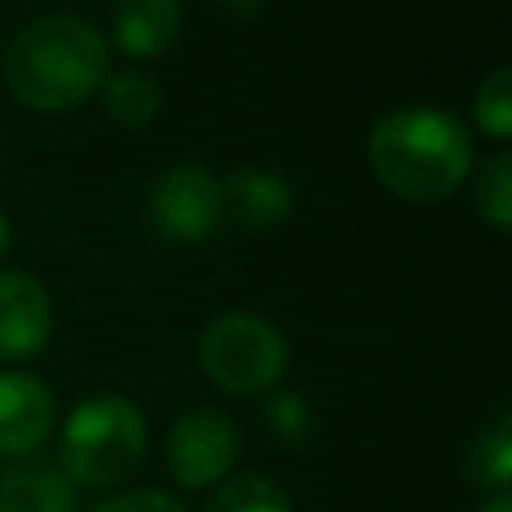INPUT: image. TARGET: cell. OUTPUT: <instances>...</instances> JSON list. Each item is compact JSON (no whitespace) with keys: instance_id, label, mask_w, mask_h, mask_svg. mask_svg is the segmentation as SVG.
<instances>
[{"instance_id":"6da1fadb","label":"cell","mask_w":512,"mask_h":512,"mask_svg":"<svg viewBox=\"0 0 512 512\" xmlns=\"http://www.w3.org/2000/svg\"><path fill=\"white\" fill-rule=\"evenodd\" d=\"M4 84L32 112H68L108 80V44L76 12L24 24L4 48Z\"/></svg>"},{"instance_id":"7a4b0ae2","label":"cell","mask_w":512,"mask_h":512,"mask_svg":"<svg viewBox=\"0 0 512 512\" xmlns=\"http://www.w3.org/2000/svg\"><path fill=\"white\" fill-rule=\"evenodd\" d=\"M368 168L392 196L436 204L468 180L472 136L444 108H396L372 124Z\"/></svg>"},{"instance_id":"3957f363","label":"cell","mask_w":512,"mask_h":512,"mask_svg":"<svg viewBox=\"0 0 512 512\" xmlns=\"http://www.w3.org/2000/svg\"><path fill=\"white\" fill-rule=\"evenodd\" d=\"M148 456V424L128 396L100 392L72 408L60 436V468L72 484L112 488L124 484Z\"/></svg>"},{"instance_id":"277c9868","label":"cell","mask_w":512,"mask_h":512,"mask_svg":"<svg viewBox=\"0 0 512 512\" xmlns=\"http://www.w3.org/2000/svg\"><path fill=\"white\" fill-rule=\"evenodd\" d=\"M204 376L232 396H256L272 388L288 364V344L276 324L252 312H224L200 332Z\"/></svg>"},{"instance_id":"5b68a950","label":"cell","mask_w":512,"mask_h":512,"mask_svg":"<svg viewBox=\"0 0 512 512\" xmlns=\"http://www.w3.org/2000/svg\"><path fill=\"white\" fill-rule=\"evenodd\" d=\"M220 220V180L204 164H172L148 192V224L168 244H204Z\"/></svg>"},{"instance_id":"8992f818","label":"cell","mask_w":512,"mask_h":512,"mask_svg":"<svg viewBox=\"0 0 512 512\" xmlns=\"http://www.w3.org/2000/svg\"><path fill=\"white\" fill-rule=\"evenodd\" d=\"M164 456L180 488H216L240 460V432L224 412L192 408L172 424Z\"/></svg>"},{"instance_id":"52a82bcc","label":"cell","mask_w":512,"mask_h":512,"mask_svg":"<svg viewBox=\"0 0 512 512\" xmlns=\"http://www.w3.org/2000/svg\"><path fill=\"white\" fill-rule=\"evenodd\" d=\"M52 336V300L28 272H0V364L32 360Z\"/></svg>"},{"instance_id":"ba28073f","label":"cell","mask_w":512,"mask_h":512,"mask_svg":"<svg viewBox=\"0 0 512 512\" xmlns=\"http://www.w3.org/2000/svg\"><path fill=\"white\" fill-rule=\"evenodd\" d=\"M56 428V396L32 372H0V456H32Z\"/></svg>"},{"instance_id":"9c48e42d","label":"cell","mask_w":512,"mask_h":512,"mask_svg":"<svg viewBox=\"0 0 512 512\" xmlns=\"http://www.w3.org/2000/svg\"><path fill=\"white\" fill-rule=\"evenodd\" d=\"M292 204L296 192L276 168H236L220 180V208L236 228H276L292 216Z\"/></svg>"},{"instance_id":"30bf717a","label":"cell","mask_w":512,"mask_h":512,"mask_svg":"<svg viewBox=\"0 0 512 512\" xmlns=\"http://www.w3.org/2000/svg\"><path fill=\"white\" fill-rule=\"evenodd\" d=\"M184 32L180 0H116L112 4V36L124 56L156 60Z\"/></svg>"},{"instance_id":"8fae6325","label":"cell","mask_w":512,"mask_h":512,"mask_svg":"<svg viewBox=\"0 0 512 512\" xmlns=\"http://www.w3.org/2000/svg\"><path fill=\"white\" fill-rule=\"evenodd\" d=\"M76 504V484L56 460L20 456L0 476V512H76Z\"/></svg>"},{"instance_id":"7c38bea8","label":"cell","mask_w":512,"mask_h":512,"mask_svg":"<svg viewBox=\"0 0 512 512\" xmlns=\"http://www.w3.org/2000/svg\"><path fill=\"white\" fill-rule=\"evenodd\" d=\"M464 480L488 496L508 492V480H512V416L508 412L492 416L472 436L464 456Z\"/></svg>"},{"instance_id":"4fadbf2b","label":"cell","mask_w":512,"mask_h":512,"mask_svg":"<svg viewBox=\"0 0 512 512\" xmlns=\"http://www.w3.org/2000/svg\"><path fill=\"white\" fill-rule=\"evenodd\" d=\"M100 92H104V112H108L116 124H124V128H144V124H152L156 112H160V104H164L160 84H156L148 72H136V68H124V72L108 76V80L100 84Z\"/></svg>"},{"instance_id":"5bb4252c","label":"cell","mask_w":512,"mask_h":512,"mask_svg":"<svg viewBox=\"0 0 512 512\" xmlns=\"http://www.w3.org/2000/svg\"><path fill=\"white\" fill-rule=\"evenodd\" d=\"M204 512H292V500L272 476L240 472V476H224L216 484Z\"/></svg>"},{"instance_id":"9a60e30c","label":"cell","mask_w":512,"mask_h":512,"mask_svg":"<svg viewBox=\"0 0 512 512\" xmlns=\"http://www.w3.org/2000/svg\"><path fill=\"white\" fill-rule=\"evenodd\" d=\"M476 212L496 228H512V156L500 148L496 156L484 160L480 180H476Z\"/></svg>"},{"instance_id":"2e32d148","label":"cell","mask_w":512,"mask_h":512,"mask_svg":"<svg viewBox=\"0 0 512 512\" xmlns=\"http://www.w3.org/2000/svg\"><path fill=\"white\" fill-rule=\"evenodd\" d=\"M472 116L492 140L512 136V68H496L480 80L472 96Z\"/></svg>"},{"instance_id":"e0dca14e","label":"cell","mask_w":512,"mask_h":512,"mask_svg":"<svg viewBox=\"0 0 512 512\" xmlns=\"http://www.w3.org/2000/svg\"><path fill=\"white\" fill-rule=\"evenodd\" d=\"M264 428L272 432L276 444L284 448H296L308 440L312 432V404L304 400V392L296 388H280L264 400Z\"/></svg>"},{"instance_id":"ac0fdd59","label":"cell","mask_w":512,"mask_h":512,"mask_svg":"<svg viewBox=\"0 0 512 512\" xmlns=\"http://www.w3.org/2000/svg\"><path fill=\"white\" fill-rule=\"evenodd\" d=\"M92 512H188L176 496L156 492V488H140V492H124V496H108L104 504H96Z\"/></svg>"},{"instance_id":"d6986e66","label":"cell","mask_w":512,"mask_h":512,"mask_svg":"<svg viewBox=\"0 0 512 512\" xmlns=\"http://www.w3.org/2000/svg\"><path fill=\"white\" fill-rule=\"evenodd\" d=\"M220 4H224L228 12H236V16H256L268 0H220Z\"/></svg>"},{"instance_id":"ffe728a7","label":"cell","mask_w":512,"mask_h":512,"mask_svg":"<svg viewBox=\"0 0 512 512\" xmlns=\"http://www.w3.org/2000/svg\"><path fill=\"white\" fill-rule=\"evenodd\" d=\"M476 512H512V500H508V492H500V496H488Z\"/></svg>"},{"instance_id":"44dd1931","label":"cell","mask_w":512,"mask_h":512,"mask_svg":"<svg viewBox=\"0 0 512 512\" xmlns=\"http://www.w3.org/2000/svg\"><path fill=\"white\" fill-rule=\"evenodd\" d=\"M8 240H12V228H8V216L0 212V256L8 252Z\"/></svg>"}]
</instances>
